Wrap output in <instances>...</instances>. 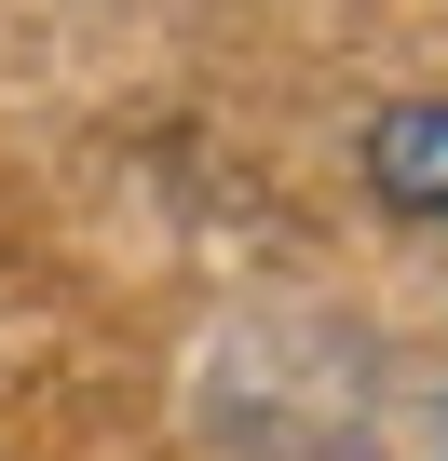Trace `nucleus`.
<instances>
[{
	"label": "nucleus",
	"instance_id": "nucleus-1",
	"mask_svg": "<svg viewBox=\"0 0 448 461\" xmlns=\"http://www.w3.org/2000/svg\"><path fill=\"white\" fill-rule=\"evenodd\" d=\"M353 163H367V190H380L394 217H448V95H394V109L353 136Z\"/></svg>",
	"mask_w": 448,
	"mask_h": 461
}]
</instances>
